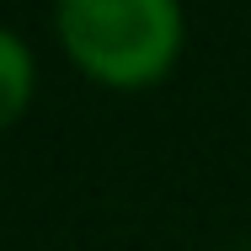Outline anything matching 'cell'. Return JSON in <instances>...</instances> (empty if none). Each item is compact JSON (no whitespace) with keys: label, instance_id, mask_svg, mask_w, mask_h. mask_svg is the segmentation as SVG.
Returning a JSON list of instances; mask_svg holds the SVG:
<instances>
[{"label":"cell","instance_id":"obj_1","mask_svg":"<svg viewBox=\"0 0 251 251\" xmlns=\"http://www.w3.org/2000/svg\"><path fill=\"white\" fill-rule=\"evenodd\" d=\"M64 49L112 86L155 80L182 38L176 0H59Z\"/></svg>","mask_w":251,"mask_h":251},{"label":"cell","instance_id":"obj_2","mask_svg":"<svg viewBox=\"0 0 251 251\" xmlns=\"http://www.w3.org/2000/svg\"><path fill=\"white\" fill-rule=\"evenodd\" d=\"M27 91H32V59L11 32H0V128L27 107Z\"/></svg>","mask_w":251,"mask_h":251}]
</instances>
